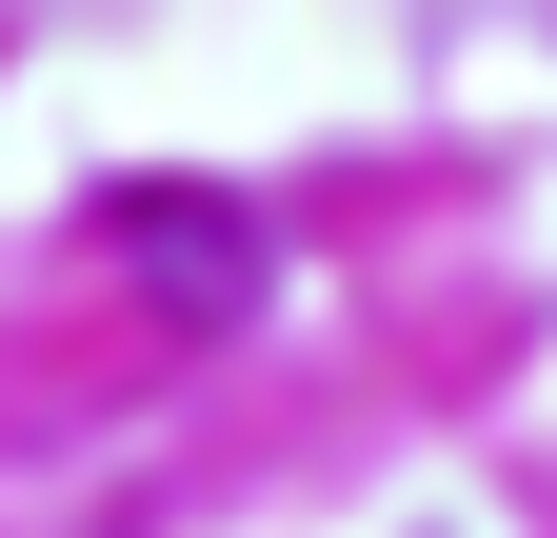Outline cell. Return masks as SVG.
<instances>
[{"label":"cell","instance_id":"cell-1","mask_svg":"<svg viewBox=\"0 0 557 538\" xmlns=\"http://www.w3.org/2000/svg\"><path fill=\"white\" fill-rule=\"evenodd\" d=\"M139 280H180V299H199V319H220V299H239V280H259V259H239V240H220V220H180V199H139Z\"/></svg>","mask_w":557,"mask_h":538}]
</instances>
